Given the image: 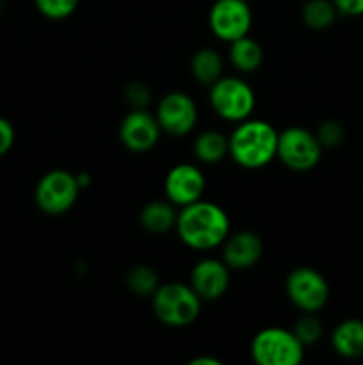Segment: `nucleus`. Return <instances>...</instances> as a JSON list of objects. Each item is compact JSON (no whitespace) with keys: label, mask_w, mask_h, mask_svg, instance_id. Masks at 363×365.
<instances>
[{"label":"nucleus","mask_w":363,"mask_h":365,"mask_svg":"<svg viewBox=\"0 0 363 365\" xmlns=\"http://www.w3.org/2000/svg\"><path fill=\"white\" fill-rule=\"evenodd\" d=\"M164 192L174 207L191 205L205 192V175L194 164H177L167 171Z\"/></svg>","instance_id":"obj_12"},{"label":"nucleus","mask_w":363,"mask_h":365,"mask_svg":"<svg viewBox=\"0 0 363 365\" xmlns=\"http://www.w3.org/2000/svg\"><path fill=\"white\" fill-rule=\"evenodd\" d=\"M338 14L344 16H363V0H333Z\"/></svg>","instance_id":"obj_27"},{"label":"nucleus","mask_w":363,"mask_h":365,"mask_svg":"<svg viewBox=\"0 0 363 365\" xmlns=\"http://www.w3.org/2000/svg\"><path fill=\"white\" fill-rule=\"evenodd\" d=\"M223 262L230 269H249L255 266L263 253V242L255 232L242 230L228 234L223 245Z\"/></svg>","instance_id":"obj_14"},{"label":"nucleus","mask_w":363,"mask_h":365,"mask_svg":"<svg viewBox=\"0 0 363 365\" xmlns=\"http://www.w3.org/2000/svg\"><path fill=\"white\" fill-rule=\"evenodd\" d=\"M14 145V127L9 120L0 116V157L6 155Z\"/></svg>","instance_id":"obj_26"},{"label":"nucleus","mask_w":363,"mask_h":365,"mask_svg":"<svg viewBox=\"0 0 363 365\" xmlns=\"http://www.w3.org/2000/svg\"><path fill=\"white\" fill-rule=\"evenodd\" d=\"M210 106L217 116L226 121H241L251 118L256 96L248 82L237 77H221L210 86Z\"/></svg>","instance_id":"obj_5"},{"label":"nucleus","mask_w":363,"mask_h":365,"mask_svg":"<svg viewBox=\"0 0 363 365\" xmlns=\"http://www.w3.org/2000/svg\"><path fill=\"white\" fill-rule=\"evenodd\" d=\"M191 73L199 84L212 86L223 77V59L214 48H201L192 56Z\"/></svg>","instance_id":"obj_18"},{"label":"nucleus","mask_w":363,"mask_h":365,"mask_svg":"<svg viewBox=\"0 0 363 365\" xmlns=\"http://www.w3.org/2000/svg\"><path fill=\"white\" fill-rule=\"evenodd\" d=\"M302 21L313 31H324L335 24L338 11L333 0H306L301 11Z\"/></svg>","instance_id":"obj_20"},{"label":"nucleus","mask_w":363,"mask_h":365,"mask_svg":"<svg viewBox=\"0 0 363 365\" xmlns=\"http://www.w3.org/2000/svg\"><path fill=\"white\" fill-rule=\"evenodd\" d=\"M155 118L164 134L182 138L196 127L198 109H196L194 100L187 93L173 91L162 96V100L157 106Z\"/></svg>","instance_id":"obj_10"},{"label":"nucleus","mask_w":363,"mask_h":365,"mask_svg":"<svg viewBox=\"0 0 363 365\" xmlns=\"http://www.w3.org/2000/svg\"><path fill=\"white\" fill-rule=\"evenodd\" d=\"M162 128L155 114L146 109H132L120 125V141L127 150L142 153L159 143Z\"/></svg>","instance_id":"obj_11"},{"label":"nucleus","mask_w":363,"mask_h":365,"mask_svg":"<svg viewBox=\"0 0 363 365\" xmlns=\"http://www.w3.org/2000/svg\"><path fill=\"white\" fill-rule=\"evenodd\" d=\"M189 280V285L201 302H214L226 294L230 285V267L223 260L203 259L194 264Z\"/></svg>","instance_id":"obj_13"},{"label":"nucleus","mask_w":363,"mask_h":365,"mask_svg":"<svg viewBox=\"0 0 363 365\" xmlns=\"http://www.w3.org/2000/svg\"><path fill=\"white\" fill-rule=\"evenodd\" d=\"M174 230L185 246L206 252L219 248L228 237L230 217L217 203L198 200L178 210Z\"/></svg>","instance_id":"obj_1"},{"label":"nucleus","mask_w":363,"mask_h":365,"mask_svg":"<svg viewBox=\"0 0 363 365\" xmlns=\"http://www.w3.org/2000/svg\"><path fill=\"white\" fill-rule=\"evenodd\" d=\"M287 296L302 312L317 314L330 299L327 280L313 267H295L287 277Z\"/></svg>","instance_id":"obj_8"},{"label":"nucleus","mask_w":363,"mask_h":365,"mask_svg":"<svg viewBox=\"0 0 363 365\" xmlns=\"http://www.w3.org/2000/svg\"><path fill=\"white\" fill-rule=\"evenodd\" d=\"M278 134L267 121L248 118L228 138V155L244 170H260L276 157Z\"/></svg>","instance_id":"obj_2"},{"label":"nucleus","mask_w":363,"mask_h":365,"mask_svg":"<svg viewBox=\"0 0 363 365\" xmlns=\"http://www.w3.org/2000/svg\"><path fill=\"white\" fill-rule=\"evenodd\" d=\"M331 346L344 359L363 356V321L351 317L338 323L331 334Z\"/></svg>","instance_id":"obj_15"},{"label":"nucleus","mask_w":363,"mask_h":365,"mask_svg":"<svg viewBox=\"0 0 363 365\" xmlns=\"http://www.w3.org/2000/svg\"><path fill=\"white\" fill-rule=\"evenodd\" d=\"M292 331H294L295 337H298L299 341H301V344L306 348V346H312L320 341L324 328H322V323H320V319L315 316V314L305 312V316H301L298 321H295Z\"/></svg>","instance_id":"obj_22"},{"label":"nucleus","mask_w":363,"mask_h":365,"mask_svg":"<svg viewBox=\"0 0 363 365\" xmlns=\"http://www.w3.org/2000/svg\"><path fill=\"white\" fill-rule=\"evenodd\" d=\"M209 25L221 41L231 43L244 38L253 25L251 7L246 0H216L210 7Z\"/></svg>","instance_id":"obj_9"},{"label":"nucleus","mask_w":363,"mask_h":365,"mask_svg":"<svg viewBox=\"0 0 363 365\" xmlns=\"http://www.w3.org/2000/svg\"><path fill=\"white\" fill-rule=\"evenodd\" d=\"M80 184L77 175L66 170H52L39 178L34 191L36 205L48 216H60L77 203Z\"/></svg>","instance_id":"obj_6"},{"label":"nucleus","mask_w":363,"mask_h":365,"mask_svg":"<svg viewBox=\"0 0 363 365\" xmlns=\"http://www.w3.org/2000/svg\"><path fill=\"white\" fill-rule=\"evenodd\" d=\"M152 307L160 323L171 328H184L198 319L201 298L191 285L169 282L157 287L152 294Z\"/></svg>","instance_id":"obj_3"},{"label":"nucleus","mask_w":363,"mask_h":365,"mask_svg":"<svg viewBox=\"0 0 363 365\" xmlns=\"http://www.w3.org/2000/svg\"><path fill=\"white\" fill-rule=\"evenodd\" d=\"M189 365H221V360L214 359V356H196Z\"/></svg>","instance_id":"obj_28"},{"label":"nucleus","mask_w":363,"mask_h":365,"mask_svg":"<svg viewBox=\"0 0 363 365\" xmlns=\"http://www.w3.org/2000/svg\"><path fill=\"white\" fill-rule=\"evenodd\" d=\"M317 139H319V143L322 145V148H335V146L340 145L342 141H344V127H342L338 121H324L322 125L319 127V130H317Z\"/></svg>","instance_id":"obj_24"},{"label":"nucleus","mask_w":363,"mask_h":365,"mask_svg":"<svg viewBox=\"0 0 363 365\" xmlns=\"http://www.w3.org/2000/svg\"><path fill=\"white\" fill-rule=\"evenodd\" d=\"M177 217L178 212L169 200L167 202L155 200V202H149L142 207L139 221H141V227L149 234H164V232L174 228Z\"/></svg>","instance_id":"obj_16"},{"label":"nucleus","mask_w":363,"mask_h":365,"mask_svg":"<svg viewBox=\"0 0 363 365\" xmlns=\"http://www.w3.org/2000/svg\"><path fill=\"white\" fill-rule=\"evenodd\" d=\"M80 0H34L36 9L48 20H64L71 16Z\"/></svg>","instance_id":"obj_23"},{"label":"nucleus","mask_w":363,"mask_h":365,"mask_svg":"<svg viewBox=\"0 0 363 365\" xmlns=\"http://www.w3.org/2000/svg\"><path fill=\"white\" fill-rule=\"evenodd\" d=\"M278 159L292 171H310L322 157V145L313 132L302 127H288L278 134Z\"/></svg>","instance_id":"obj_7"},{"label":"nucleus","mask_w":363,"mask_h":365,"mask_svg":"<svg viewBox=\"0 0 363 365\" xmlns=\"http://www.w3.org/2000/svg\"><path fill=\"white\" fill-rule=\"evenodd\" d=\"M194 155L203 164H216L228 155V138L219 130H206L196 138Z\"/></svg>","instance_id":"obj_19"},{"label":"nucleus","mask_w":363,"mask_h":365,"mask_svg":"<svg viewBox=\"0 0 363 365\" xmlns=\"http://www.w3.org/2000/svg\"><path fill=\"white\" fill-rule=\"evenodd\" d=\"M230 63L242 73H253L263 63L262 46L249 36L235 39L230 43Z\"/></svg>","instance_id":"obj_17"},{"label":"nucleus","mask_w":363,"mask_h":365,"mask_svg":"<svg viewBox=\"0 0 363 365\" xmlns=\"http://www.w3.org/2000/svg\"><path fill=\"white\" fill-rule=\"evenodd\" d=\"M125 284L137 296H152L160 285L159 274L155 273V269H152L149 266H144V264L132 266L127 271V274H125Z\"/></svg>","instance_id":"obj_21"},{"label":"nucleus","mask_w":363,"mask_h":365,"mask_svg":"<svg viewBox=\"0 0 363 365\" xmlns=\"http://www.w3.org/2000/svg\"><path fill=\"white\" fill-rule=\"evenodd\" d=\"M251 356L258 365H298L305 359V346L292 330L270 327L253 337Z\"/></svg>","instance_id":"obj_4"},{"label":"nucleus","mask_w":363,"mask_h":365,"mask_svg":"<svg viewBox=\"0 0 363 365\" xmlns=\"http://www.w3.org/2000/svg\"><path fill=\"white\" fill-rule=\"evenodd\" d=\"M125 98L132 109H146L152 100V93L144 82L134 81L125 88Z\"/></svg>","instance_id":"obj_25"}]
</instances>
